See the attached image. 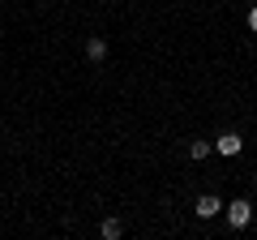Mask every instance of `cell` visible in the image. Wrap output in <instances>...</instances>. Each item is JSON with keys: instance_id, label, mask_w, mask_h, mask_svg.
Returning a JSON list of instances; mask_svg holds the SVG:
<instances>
[{"instance_id": "6da1fadb", "label": "cell", "mask_w": 257, "mask_h": 240, "mask_svg": "<svg viewBox=\"0 0 257 240\" xmlns=\"http://www.w3.org/2000/svg\"><path fill=\"white\" fill-rule=\"evenodd\" d=\"M223 214H227V227H248V223H253V202H248V197H231L227 206H223Z\"/></svg>"}, {"instance_id": "7a4b0ae2", "label": "cell", "mask_w": 257, "mask_h": 240, "mask_svg": "<svg viewBox=\"0 0 257 240\" xmlns=\"http://www.w3.org/2000/svg\"><path fill=\"white\" fill-rule=\"evenodd\" d=\"M240 150H244V138H240V133H219V138H214V155H223V159H236Z\"/></svg>"}, {"instance_id": "3957f363", "label": "cell", "mask_w": 257, "mask_h": 240, "mask_svg": "<svg viewBox=\"0 0 257 240\" xmlns=\"http://www.w3.org/2000/svg\"><path fill=\"white\" fill-rule=\"evenodd\" d=\"M214 214H223V202L214 193H202L197 197V219H214Z\"/></svg>"}, {"instance_id": "277c9868", "label": "cell", "mask_w": 257, "mask_h": 240, "mask_svg": "<svg viewBox=\"0 0 257 240\" xmlns=\"http://www.w3.org/2000/svg\"><path fill=\"white\" fill-rule=\"evenodd\" d=\"M86 60H94V65H99V60H107V39H86Z\"/></svg>"}, {"instance_id": "5b68a950", "label": "cell", "mask_w": 257, "mask_h": 240, "mask_svg": "<svg viewBox=\"0 0 257 240\" xmlns=\"http://www.w3.org/2000/svg\"><path fill=\"white\" fill-rule=\"evenodd\" d=\"M206 155H214V142H189V159H197V163H202Z\"/></svg>"}, {"instance_id": "8992f818", "label": "cell", "mask_w": 257, "mask_h": 240, "mask_svg": "<svg viewBox=\"0 0 257 240\" xmlns=\"http://www.w3.org/2000/svg\"><path fill=\"white\" fill-rule=\"evenodd\" d=\"M120 236H124V223H120V219H107V223H103V240H120Z\"/></svg>"}, {"instance_id": "52a82bcc", "label": "cell", "mask_w": 257, "mask_h": 240, "mask_svg": "<svg viewBox=\"0 0 257 240\" xmlns=\"http://www.w3.org/2000/svg\"><path fill=\"white\" fill-rule=\"evenodd\" d=\"M248 30H253V35H257V5H253V9H248Z\"/></svg>"}, {"instance_id": "ba28073f", "label": "cell", "mask_w": 257, "mask_h": 240, "mask_svg": "<svg viewBox=\"0 0 257 240\" xmlns=\"http://www.w3.org/2000/svg\"><path fill=\"white\" fill-rule=\"evenodd\" d=\"M253 5H257V0H253Z\"/></svg>"}]
</instances>
